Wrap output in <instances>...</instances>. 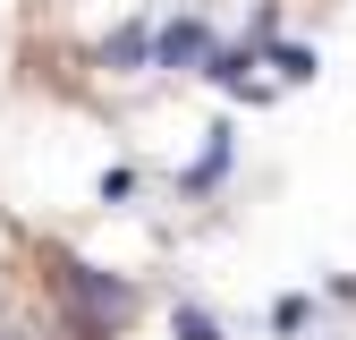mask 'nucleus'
<instances>
[{"label":"nucleus","instance_id":"nucleus-1","mask_svg":"<svg viewBox=\"0 0 356 340\" xmlns=\"http://www.w3.org/2000/svg\"><path fill=\"white\" fill-rule=\"evenodd\" d=\"M60 289H68V323L85 340H111V323H127V307H136V289L102 264H60Z\"/></svg>","mask_w":356,"mask_h":340},{"label":"nucleus","instance_id":"nucleus-2","mask_svg":"<svg viewBox=\"0 0 356 340\" xmlns=\"http://www.w3.org/2000/svg\"><path fill=\"white\" fill-rule=\"evenodd\" d=\"M212 60V26L204 17H170L153 34V68H204Z\"/></svg>","mask_w":356,"mask_h":340},{"label":"nucleus","instance_id":"nucleus-3","mask_svg":"<svg viewBox=\"0 0 356 340\" xmlns=\"http://www.w3.org/2000/svg\"><path fill=\"white\" fill-rule=\"evenodd\" d=\"M102 60H119V68H145V60H153V34H145V26H119V34L102 42Z\"/></svg>","mask_w":356,"mask_h":340},{"label":"nucleus","instance_id":"nucleus-4","mask_svg":"<svg viewBox=\"0 0 356 340\" xmlns=\"http://www.w3.org/2000/svg\"><path fill=\"white\" fill-rule=\"evenodd\" d=\"M246 68H254V52H220V42H212V60H204V77L229 85V94H246Z\"/></svg>","mask_w":356,"mask_h":340},{"label":"nucleus","instance_id":"nucleus-5","mask_svg":"<svg viewBox=\"0 0 356 340\" xmlns=\"http://www.w3.org/2000/svg\"><path fill=\"white\" fill-rule=\"evenodd\" d=\"M170 332H178V340H229V332H220V315H212V307H195V298L170 315Z\"/></svg>","mask_w":356,"mask_h":340},{"label":"nucleus","instance_id":"nucleus-6","mask_svg":"<svg viewBox=\"0 0 356 340\" xmlns=\"http://www.w3.org/2000/svg\"><path fill=\"white\" fill-rule=\"evenodd\" d=\"M263 52H272V68H280L289 85H305V77H314V68H323L314 52H305V42H263Z\"/></svg>","mask_w":356,"mask_h":340},{"label":"nucleus","instance_id":"nucleus-7","mask_svg":"<svg viewBox=\"0 0 356 340\" xmlns=\"http://www.w3.org/2000/svg\"><path fill=\"white\" fill-rule=\"evenodd\" d=\"M220 170H229V128H212V145H204V162L187 170V187H212Z\"/></svg>","mask_w":356,"mask_h":340}]
</instances>
